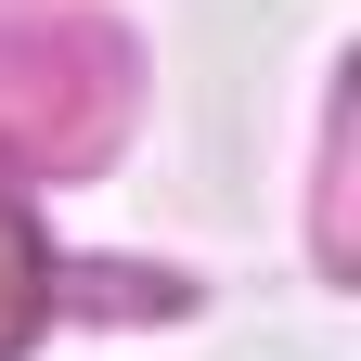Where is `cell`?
<instances>
[{"instance_id": "cell-1", "label": "cell", "mask_w": 361, "mask_h": 361, "mask_svg": "<svg viewBox=\"0 0 361 361\" xmlns=\"http://www.w3.org/2000/svg\"><path fill=\"white\" fill-rule=\"evenodd\" d=\"M39 284H52V271H39V245H26V219L0 207V348H13V336L39 323Z\"/></svg>"}]
</instances>
